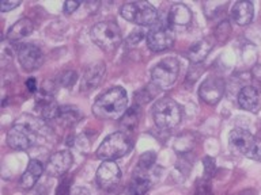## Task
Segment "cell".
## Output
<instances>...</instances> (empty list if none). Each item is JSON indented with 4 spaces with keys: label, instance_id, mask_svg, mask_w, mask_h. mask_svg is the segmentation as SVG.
Segmentation results:
<instances>
[{
    "label": "cell",
    "instance_id": "obj_1",
    "mask_svg": "<svg viewBox=\"0 0 261 195\" xmlns=\"http://www.w3.org/2000/svg\"><path fill=\"white\" fill-rule=\"evenodd\" d=\"M128 105V95L122 87H113L98 98L93 106L95 117L99 119H118L124 115Z\"/></svg>",
    "mask_w": 261,
    "mask_h": 195
},
{
    "label": "cell",
    "instance_id": "obj_2",
    "mask_svg": "<svg viewBox=\"0 0 261 195\" xmlns=\"http://www.w3.org/2000/svg\"><path fill=\"white\" fill-rule=\"evenodd\" d=\"M152 118L159 129L171 130L181 122L182 110L175 101L170 98H163L152 107Z\"/></svg>",
    "mask_w": 261,
    "mask_h": 195
},
{
    "label": "cell",
    "instance_id": "obj_3",
    "mask_svg": "<svg viewBox=\"0 0 261 195\" xmlns=\"http://www.w3.org/2000/svg\"><path fill=\"white\" fill-rule=\"evenodd\" d=\"M130 148H132V141L128 133L117 132V133L110 134L103 140V142L98 148L97 156L103 161H114L125 156Z\"/></svg>",
    "mask_w": 261,
    "mask_h": 195
},
{
    "label": "cell",
    "instance_id": "obj_4",
    "mask_svg": "<svg viewBox=\"0 0 261 195\" xmlns=\"http://www.w3.org/2000/svg\"><path fill=\"white\" fill-rule=\"evenodd\" d=\"M90 37L98 48L105 52H113L121 44V28L114 22H99L91 28Z\"/></svg>",
    "mask_w": 261,
    "mask_h": 195
},
{
    "label": "cell",
    "instance_id": "obj_5",
    "mask_svg": "<svg viewBox=\"0 0 261 195\" xmlns=\"http://www.w3.org/2000/svg\"><path fill=\"white\" fill-rule=\"evenodd\" d=\"M120 14L125 20L136 23L139 26H150L155 23L158 12L154 6L147 2H132L125 3L120 10Z\"/></svg>",
    "mask_w": 261,
    "mask_h": 195
},
{
    "label": "cell",
    "instance_id": "obj_6",
    "mask_svg": "<svg viewBox=\"0 0 261 195\" xmlns=\"http://www.w3.org/2000/svg\"><path fill=\"white\" fill-rule=\"evenodd\" d=\"M179 73V62L177 58L167 57L155 65L151 71V79L159 88H167L175 83Z\"/></svg>",
    "mask_w": 261,
    "mask_h": 195
},
{
    "label": "cell",
    "instance_id": "obj_7",
    "mask_svg": "<svg viewBox=\"0 0 261 195\" xmlns=\"http://www.w3.org/2000/svg\"><path fill=\"white\" fill-rule=\"evenodd\" d=\"M175 34L169 23H154V27L147 32V45L152 52H163L174 44Z\"/></svg>",
    "mask_w": 261,
    "mask_h": 195
},
{
    "label": "cell",
    "instance_id": "obj_8",
    "mask_svg": "<svg viewBox=\"0 0 261 195\" xmlns=\"http://www.w3.org/2000/svg\"><path fill=\"white\" fill-rule=\"evenodd\" d=\"M36 142V132L26 123H16L8 130L7 144L12 149L26 150Z\"/></svg>",
    "mask_w": 261,
    "mask_h": 195
},
{
    "label": "cell",
    "instance_id": "obj_9",
    "mask_svg": "<svg viewBox=\"0 0 261 195\" xmlns=\"http://www.w3.org/2000/svg\"><path fill=\"white\" fill-rule=\"evenodd\" d=\"M254 146V136L245 129H234L228 136V148L234 154L248 156Z\"/></svg>",
    "mask_w": 261,
    "mask_h": 195
},
{
    "label": "cell",
    "instance_id": "obj_10",
    "mask_svg": "<svg viewBox=\"0 0 261 195\" xmlns=\"http://www.w3.org/2000/svg\"><path fill=\"white\" fill-rule=\"evenodd\" d=\"M18 60L26 71H36L44 62V54L38 46L33 44L20 45L18 49Z\"/></svg>",
    "mask_w": 261,
    "mask_h": 195
},
{
    "label": "cell",
    "instance_id": "obj_11",
    "mask_svg": "<svg viewBox=\"0 0 261 195\" xmlns=\"http://www.w3.org/2000/svg\"><path fill=\"white\" fill-rule=\"evenodd\" d=\"M226 89L223 79L220 77H208L203 84L200 85L199 95L207 105H216L222 99Z\"/></svg>",
    "mask_w": 261,
    "mask_h": 195
},
{
    "label": "cell",
    "instance_id": "obj_12",
    "mask_svg": "<svg viewBox=\"0 0 261 195\" xmlns=\"http://www.w3.org/2000/svg\"><path fill=\"white\" fill-rule=\"evenodd\" d=\"M121 179V171L114 161H103L97 170V184L103 190L113 188Z\"/></svg>",
    "mask_w": 261,
    "mask_h": 195
},
{
    "label": "cell",
    "instance_id": "obj_13",
    "mask_svg": "<svg viewBox=\"0 0 261 195\" xmlns=\"http://www.w3.org/2000/svg\"><path fill=\"white\" fill-rule=\"evenodd\" d=\"M72 161V154L67 150H60V152H56L49 157L48 162L45 166V171L50 176H61L71 168Z\"/></svg>",
    "mask_w": 261,
    "mask_h": 195
},
{
    "label": "cell",
    "instance_id": "obj_14",
    "mask_svg": "<svg viewBox=\"0 0 261 195\" xmlns=\"http://www.w3.org/2000/svg\"><path fill=\"white\" fill-rule=\"evenodd\" d=\"M105 72L106 67L103 61H95L91 65H89V68L86 69L85 75L82 77V91H91V89L97 88L103 80Z\"/></svg>",
    "mask_w": 261,
    "mask_h": 195
},
{
    "label": "cell",
    "instance_id": "obj_15",
    "mask_svg": "<svg viewBox=\"0 0 261 195\" xmlns=\"http://www.w3.org/2000/svg\"><path fill=\"white\" fill-rule=\"evenodd\" d=\"M192 22V12L189 7L185 4L177 3L170 8L169 15H167V23L171 27H185L189 26Z\"/></svg>",
    "mask_w": 261,
    "mask_h": 195
},
{
    "label": "cell",
    "instance_id": "obj_16",
    "mask_svg": "<svg viewBox=\"0 0 261 195\" xmlns=\"http://www.w3.org/2000/svg\"><path fill=\"white\" fill-rule=\"evenodd\" d=\"M253 12H254V7L252 2H248V0L237 2L231 8V18L237 24L246 26L252 22Z\"/></svg>",
    "mask_w": 261,
    "mask_h": 195
},
{
    "label": "cell",
    "instance_id": "obj_17",
    "mask_svg": "<svg viewBox=\"0 0 261 195\" xmlns=\"http://www.w3.org/2000/svg\"><path fill=\"white\" fill-rule=\"evenodd\" d=\"M238 105L246 111H257L260 107V93L252 85H246L238 93Z\"/></svg>",
    "mask_w": 261,
    "mask_h": 195
},
{
    "label": "cell",
    "instance_id": "obj_18",
    "mask_svg": "<svg viewBox=\"0 0 261 195\" xmlns=\"http://www.w3.org/2000/svg\"><path fill=\"white\" fill-rule=\"evenodd\" d=\"M44 170V166L38 160H30L28 168H26V171L22 175V178H20L19 186L23 190H30V188H33L34 184L38 182V179L41 178Z\"/></svg>",
    "mask_w": 261,
    "mask_h": 195
},
{
    "label": "cell",
    "instance_id": "obj_19",
    "mask_svg": "<svg viewBox=\"0 0 261 195\" xmlns=\"http://www.w3.org/2000/svg\"><path fill=\"white\" fill-rule=\"evenodd\" d=\"M33 30H34V24H33L32 20L28 19V18L19 19L8 28L7 40L10 42H18V41L23 40L24 37L30 36Z\"/></svg>",
    "mask_w": 261,
    "mask_h": 195
},
{
    "label": "cell",
    "instance_id": "obj_20",
    "mask_svg": "<svg viewBox=\"0 0 261 195\" xmlns=\"http://www.w3.org/2000/svg\"><path fill=\"white\" fill-rule=\"evenodd\" d=\"M212 44L208 40H200L195 44L191 45V48L188 49V58L192 61V62H203L205 58H207L208 53L211 52Z\"/></svg>",
    "mask_w": 261,
    "mask_h": 195
},
{
    "label": "cell",
    "instance_id": "obj_21",
    "mask_svg": "<svg viewBox=\"0 0 261 195\" xmlns=\"http://www.w3.org/2000/svg\"><path fill=\"white\" fill-rule=\"evenodd\" d=\"M83 114H82L81 109H77L75 106H63L60 107V111H59V117H57L56 121L60 122L63 126H73L76 125L77 122L81 121Z\"/></svg>",
    "mask_w": 261,
    "mask_h": 195
},
{
    "label": "cell",
    "instance_id": "obj_22",
    "mask_svg": "<svg viewBox=\"0 0 261 195\" xmlns=\"http://www.w3.org/2000/svg\"><path fill=\"white\" fill-rule=\"evenodd\" d=\"M151 180L147 178V175L138 174L135 172V176L130 182V195H144L147 191L150 190Z\"/></svg>",
    "mask_w": 261,
    "mask_h": 195
},
{
    "label": "cell",
    "instance_id": "obj_23",
    "mask_svg": "<svg viewBox=\"0 0 261 195\" xmlns=\"http://www.w3.org/2000/svg\"><path fill=\"white\" fill-rule=\"evenodd\" d=\"M139 122V109L138 107H130L124 113L121 117V126L129 133L136 129ZM125 132V133H126Z\"/></svg>",
    "mask_w": 261,
    "mask_h": 195
},
{
    "label": "cell",
    "instance_id": "obj_24",
    "mask_svg": "<svg viewBox=\"0 0 261 195\" xmlns=\"http://www.w3.org/2000/svg\"><path fill=\"white\" fill-rule=\"evenodd\" d=\"M195 145V137L191 133H184L175 138L174 149L179 153H188Z\"/></svg>",
    "mask_w": 261,
    "mask_h": 195
},
{
    "label": "cell",
    "instance_id": "obj_25",
    "mask_svg": "<svg viewBox=\"0 0 261 195\" xmlns=\"http://www.w3.org/2000/svg\"><path fill=\"white\" fill-rule=\"evenodd\" d=\"M155 160H156V154L155 152H146V153L140 156L138 161V167H136V172L138 174L146 175L148 171L154 167Z\"/></svg>",
    "mask_w": 261,
    "mask_h": 195
},
{
    "label": "cell",
    "instance_id": "obj_26",
    "mask_svg": "<svg viewBox=\"0 0 261 195\" xmlns=\"http://www.w3.org/2000/svg\"><path fill=\"white\" fill-rule=\"evenodd\" d=\"M76 77L77 73L75 72V71H64V72L59 76V83H60L63 87H65V88H71V87L76 83Z\"/></svg>",
    "mask_w": 261,
    "mask_h": 195
},
{
    "label": "cell",
    "instance_id": "obj_27",
    "mask_svg": "<svg viewBox=\"0 0 261 195\" xmlns=\"http://www.w3.org/2000/svg\"><path fill=\"white\" fill-rule=\"evenodd\" d=\"M230 31H231L230 23H228V22H222V23L219 24V27L216 28V38L219 41H226L227 40L228 34H230Z\"/></svg>",
    "mask_w": 261,
    "mask_h": 195
},
{
    "label": "cell",
    "instance_id": "obj_28",
    "mask_svg": "<svg viewBox=\"0 0 261 195\" xmlns=\"http://www.w3.org/2000/svg\"><path fill=\"white\" fill-rule=\"evenodd\" d=\"M249 157L254 158V160H261V129L254 137V146H253L252 153L249 154Z\"/></svg>",
    "mask_w": 261,
    "mask_h": 195
},
{
    "label": "cell",
    "instance_id": "obj_29",
    "mask_svg": "<svg viewBox=\"0 0 261 195\" xmlns=\"http://www.w3.org/2000/svg\"><path fill=\"white\" fill-rule=\"evenodd\" d=\"M204 175L205 178H211L212 175L215 174L216 166H215V160L212 157H204Z\"/></svg>",
    "mask_w": 261,
    "mask_h": 195
},
{
    "label": "cell",
    "instance_id": "obj_30",
    "mask_svg": "<svg viewBox=\"0 0 261 195\" xmlns=\"http://www.w3.org/2000/svg\"><path fill=\"white\" fill-rule=\"evenodd\" d=\"M146 37V32L142 30H135L134 32H130V36L126 38V44L128 45H136Z\"/></svg>",
    "mask_w": 261,
    "mask_h": 195
},
{
    "label": "cell",
    "instance_id": "obj_31",
    "mask_svg": "<svg viewBox=\"0 0 261 195\" xmlns=\"http://www.w3.org/2000/svg\"><path fill=\"white\" fill-rule=\"evenodd\" d=\"M20 4L19 0H3L2 3H0V8H2V11L7 12L10 10H14Z\"/></svg>",
    "mask_w": 261,
    "mask_h": 195
},
{
    "label": "cell",
    "instance_id": "obj_32",
    "mask_svg": "<svg viewBox=\"0 0 261 195\" xmlns=\"http://www.w3.org/2000/svg\"><path fill=\"white\" fill-rule=\"evenodd\" d=\"M81 6V2H76V0H68L64 3V12L65 14H72L79 8Z\"/></svg>",
    "mask_w": 261,
    "mask_h": 195
},
{
    "label": "cell",
    "instance_id": "obj_33",
    "mask_svg": "<svg viewBox=\"0 0 261 195\" xmlns=\"http://www.w3.org/2000/svg\"><path fill=\"white\" fill-rule=\"evenodd\" d=\"M56 195H71L69 194V180L65 179V180H63L60 183V186L57 188Z\"/></svg>",
    "mask_w": 261,
    "mask_h": 195
},
{
    "label": "cell",
    "instance_id": "obj_34",
    "mask_svg": "<svg viewBox=\"0 0 261 195\" xmlns=\"http://www.w3.org/2000/svg\"><path fill=\"white\" fill-rule=\"evenodd\" d=\"M196 195H212L211 192V187L208 183H201L197 190H196Z\"/></svg>",
    "mask_w": 261,
    "mask_h": 195
},
{
    "label": "cell",
    "instance_id": "obj_35",
    "mask_svg": "<svg viewBox=\"0 0 261 195\" xmlns=\"http://www.w3.org/2000/svg\"><path fill=\"white\" fill-rule=\"evenodd\" d=\"M26 88L30 91V92H36L37 91V81L34 77H30L26 80Z\"/></svg>",
    "mask_w": 261,
    "mask_h": 195
},
{
    "label": "cell",
    "instance_id": "obj_36",
    "mask_svg": "<svg viewBox=\"0 0 261 195\" xmlns=\"http://www.w3.org/2000/svg\"><path fill=\"white\" fill-rule=\"evenodd\" d=\"M71 195H90V192H87L85 188H75V190H72Z\"/></svg>",
    "mask_w": 261,
    "mask_h": 195
}]
</instances>
